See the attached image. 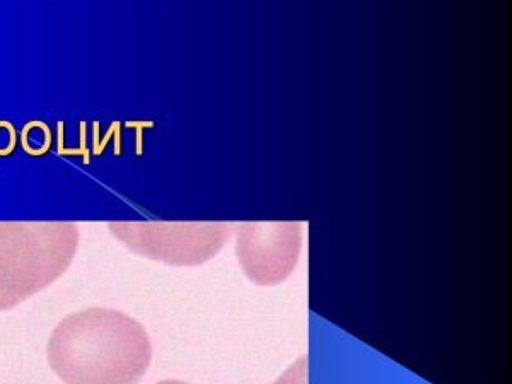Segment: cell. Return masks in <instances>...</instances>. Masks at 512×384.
Wrapping results in <instances>:
<instances>
[{"mask_svg": "<svg viewBox=\"0 0 512 384\" xmlns=\"http://www.w3.org/2000/svg\"><path fill=\"white\" fill-rule=\"evenodd\" d=\"M110 229L130 250L175 267H197L224 248L227 222H113Z\"/></svg>", "mask_w": 512, "mask_h": 384, "instance_id": "3", "label": "cell"}, {"mask_svg": "<svg viewBox=\"0 0 512 384\" xmlns=\"http://www.w3.org/2000/svg\"><path fill=\"white\" fill-rule=\"evenodd\" d=\"M77 246L74 222H0V311L18 306L64 275Z\"/></svg>", "mask_w": 512, "mask_h": 384, "instance_id": "2", "label": "cell"}, {"mask_svg": "<svg viewBox=\"0 0 512 384\" xmlns=\"http://www.w3.org/2000/svg\"><path fill=\"white\" fill-rule=\"evenodd\" d=\"M272 384H308V357L303 355L301 359H297L286 373Z\"/></svg>", "mask_w": 512, "mask_h": 384, "instance_id": "5", "label": "cell"}, {"mask_svg": "<svg viewBox=\"0 0 512 384\" xmlns=\"http://www.w3.org/2000/svg\"><path fill=\"white\" fill-rule=\"evenodd\" d=\"M159 384H188V383H183V381H173V379H171V381H163V383H159Z\"/></svg>", "mask_w": 512, "mask_h": 384, "instance_id": "6", "label": "cell"}, {"mask_svg": "<svg viewBox=\"0 0 512 384\" xmlns=\"http://www.w3.org/2000/svg\"><path fill=\"white\" fill-rule=\"evenodd\" d=\"M303 246L299 222H243L238 226L239 265L256 286H277L296 268Z\"/></svg>", "mask_w": 512, "mask_h": 384, "instance_id": "4", "label": "cell"}, {"mask_svg": "<svg viewBox=\"0 0 512 384\" xmlns=\"http://www.w3.org/2000/svg\"><path fill=\"white\" fill-rule=\"evenodd\" d=\"M47 354L65 384H137L151 364L152 345L134 318L89 308L60 321Z\"/></svg>", "mask_w": 512, "mask_h": 384, "instance_id": "1", "label": "cell"}]
</instances>
